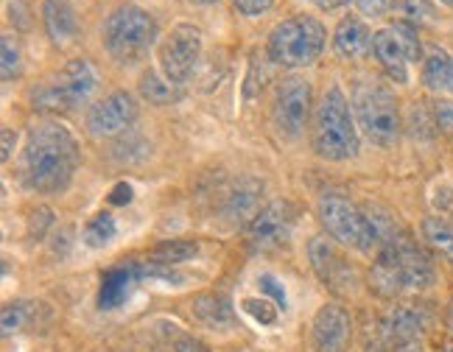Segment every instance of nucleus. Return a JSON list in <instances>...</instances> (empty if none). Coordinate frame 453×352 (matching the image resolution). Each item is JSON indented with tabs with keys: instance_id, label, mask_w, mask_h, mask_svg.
Listing matches in <instances>:
<instances>
[{
	"instance_id": "obj_1",
	"label": "nucleus",
	"mask_w": 453,
	"mask_h": 352,
	"mask_svg": "<svg viewBox=\"0 0 453 352\" xmlns=\"http://www.w3.org/2000/svg\"><path fill=\"white\" fill-rule=\"evenodd\" d=\"M79 168V143L65 123L42 118L31 123L20 154V182L31 193H62Z\"/></svg>"
},
{
	"instance_id": "obj_2",
	"label": "nucleus",
	"mask_w": 453,
	"mask_h": 352,
	"mask_svg": "<svg viewBox=\"0 0 453 352\" xmlns=\"http://www.w3.org/2000/svg\"><path fill=\"white\" fill-rule=\"evenodd\" d=\"M317 213L330 238L358 252H378L383 243L397 235L387 213L370 204H356L344 193H322Z\"/></svg>"
},
{
	"instance_id": "obj_3",
	"label": "nucleus",
	"mask_w": 453,
	"mask_h": 352,
	"mask_svg": "<svg viewBox=\"0 0 453 352\" xmlns=\"http://www.w3.org/2000/svg\"><path fill=\"white\" fill-rule=\"evenodd\" d=\"M434 279L437 274H434V263L428 255L409 235L397 233L375 255L370 288L383 299H392L403 291H426L434 286Z\"/></svg>"
},
{
	"instance_id": "obj_4",
	"label": "nucleus",
	"mask_w": 453,
	"mask_h": 352,
	"mask_svg": "<svg viewBox=\"0 0 453 352\" xmlns=\"http://www.w3.org/2000/svg\"><path fill=\"white\" fill-rule=\"evenodd\" d=\"M311 146L322 160L342 163L358 154V129L353 120V107L344 98L342 87H330L322 96L317 112H313V129H311Z\"/></svg>"
},
{
	"instance_id": "obj_5",
	"label": "nucleus",
	"mask_w": 453,
	"mask_h": 352,
	"mask_svg": "<svg viewBox=\"0 0 453 352\" xmlns=\"http://www.w3.org/2000/svg\"><path fill=\"white\" fill-rule=\"evenodd\" d=\"M157 37H160V26L146 9L134 4L118 6L104 23V45H107L110 57L120 65L143 59L154 48Z\"/></svg>"
},
{
	"instance_id": "obj_6",
	"label": "nucleus",
	"mask_w": 453,
	"mask_h": 352,
	"mask_svg": "<svg viewBox=\"0 0 453 352\" xmlns=\"http://www.w3.org/2000/svg\"><path fill=\"white\" fill-rule=\"evenodd\" d=\"M325 42L327 31L317 17L297 14L272 28L266 50L269 59L280 67H308L322 57Z\"/></svg>"
},
{
	"instance_id": "obj_7",
	"label": "nucleus",
	"mask_w": 453,
	"mask_h": 352,
	"mask_svg": "<svg viewBox=\"0 0 453 352\" xmlns=\"http://www.w3.org/2000/svg\"><path fill=\"white\" fill-rule=\"evenodd\" d=\"M353 112L361 132L367 134L375 146H395L403 120H400L397 98L387 84L378 81H364L353 93Z\"/></svg>"
},
{
	"instance_id": "obj_8",
	"label": "nucleus",
	"mask_w": 453,
	"mask_h": 352,
	"mask_svg": "<svg viewBox=\"0 0 453 352\" xmlns=\"http://www.w3.org/2000/svg\"><path fill=\"white\" fill-rule=\"evenodd\" d=\"M98 87V76L87 59H71L59 73L34 93V107L48 112H73L84 107Z\"/></svg>"
},
{
	"instance_id": "obj_9",
	"label": "nucleus",
	"mask_w": 453,
	"mask_h": 352,
	"mask_svg": "<svg viewBox=\"0 0 453 352\" xmlns=\"http://www.w3.org/2000/svg\"><path fill=\"white\" fill-rule=\"evenodd\" d=\"M202 31L190 23H180L173 26L168 37L160 42V67H163V76L182 87L202 59Z\"/></svg>"
},
{
	"instance_id": "obj_10",
	"label": "nucleus",
	"mask_w": 453,
	"mask_h": 352,
	"mask_svg": "<svg viewBox=\"0 0 453 352\" xmlns=\"http://www.w3.org/2000/svg\"><path fill=\"white\" fill-rule=\"evenodd\" d=\"M311 107H313L311 84L300 76L286 79L280 87H277L274 107H272V120H274L277 134L286 140H297L303 134V129L308 126Z\"/></svg>"
},
{
	"instance_id": "obj_11",
	"label": "nucleus",
	"mask_w": 453,
	"mask_h": 352,
	"mask_svg": "<svg viewBox=\"0 0 453 352\" xmlns=\"http://www.w3.org/2000/svg\"><path fill=\"white\" fill-rule=\"evenodd\" d=\"M294 233V207L288 202H269L260 207L247 224V241L255 252H274L291 241Z\"/></svg>"
},
{
	"instance_id": "obj_12",
	"label": "nucleus",
	"mask_w": 453,
	"mask_h": 352,
	"mask_svg": "<svg viewBox=\"0 0 453 352\" xmlns=\"http://www.w3.org/2000/svg\"><path fill=\"white\" fill-rule=\"evenodd\" d=\"M137 120V101L127 90H115L87 110V132L96 140H110L127 134Z\"/></svg>"
},
{
	"instance_id": "obj_13",
	"label": "nucleus",
	"mask_w": 453,
	"mask_h": 352,
	"mask_svg": "<svg viewBox=\"0 0 453 352\" xmlns=\"http://www.w3.org/2000/svg\"><path fill=\"white\" fill-rule=\"evenodd\" d=\"M353 339L350 313L342 305L327 302L317 310L311 325V347L313 352H347Z\"/></svg>"
},
{
	"instance_id": "obj_14",
	"label": "nucleus",
	"mask_w": 453,
	"mask_h": 352,
	"mask_svg": "<svg viewBox=\"0 0 453 352\" xmlns=\"http://www.w3.org/2000/svg\"><path fill=\"white\" fill-rule=\"evenodd\" d=\"M372 54L375 59L383 65V70L397 81V84H406L409 81V48L403 34H400L397 26L392 28H380L372 34Z\"/></svg>"
},
{
	"instance_id": "obj_15",
	"label": "nucleus",
	"mask_w": 453,
	"mask_h": 352,
	"mask_svg": "<svg viewBox=\"0 0 453 352\" xmlns=\"http://www.w3.org/2000/svg\"><path fill=\"white\" fill-rule=\"evenodd\" d=\"M428 327V316L423 308L417 305H397L392 308L380 322V336L389 347L397 344H409V341H420V336Z\"/></svg>"
},
{
	"instance_id": "obj_16",
	"label": "nucleus",
	"mask_w": 453,
	"mask_h": 352,
	"mask_svg": "<svg viewBox=\"0 0 453 352\" xmlns=\"http://www.w3.org/2000/svg\"><path fill=\"white\" fill-rule=\"evenodd\" d=\"M308 257H311V266L317 272V277L322 279L325 286L330 288H342L347 279L353 283V272L350 266L344 263V257L339 255V249L334 246V241L327 238H313L308 246Z\"/></svg>"
},
{
	"instance_id": "obj_17",
	"label": "nucleus",
	"mask_w": 453,
	"mask_h": 352,
	"mask_svg": "<svg viewBox=\"0 0 453 352\" xmlns=\"http://www.w3.org/2000/svg\"><path fill=\"white\" fill-rule=\"evenodd\" d=\"M42 26L54 45H67L79 37V17L71 0H45Z\"/></svg>"
},
{
	"instance_id": "obj_18",
	"label": "nucleus",
	"mask_w": 453,
	"mask_h": 352,
	"mask_svg": "<svg viewBox=\"0 0 453 352\" xmlns=\"http://www.w3.org/2000/svg\"><path fill=\"white\" fill-rule=\"evenodd\" d=\"M334 48L344 59H364L372 50V31L358 17H347L334 31Z\"/></svg>"
},
{
	"instance_id": "obj_19",
	"label": "nucleus",
	"mask_w": 453,
	"mask_h": 352,
	"mask_svg": "<svg viewBox=\"0 0 453 352\" xmlns=\"http://www.w3.org/2000/svg\"><path fill=\"white\" fill-rule=\"evenodd\" d=\"M141 277H146L143 266H120V269L107 272V274H104V283H101L98 305H101L104 310L118 308V305L129 296V288H132Z\"/></svg>"
},
{
	"instance_id": "obj_20",
	"label": "nucleus",
	"mask_w": 453,
	"mask_h": 352,
	"mask_svg": "<svg viewBox=\"0 0 453 352\" xmlns=\"http://www.w3.org/2000/svg\"><path fill=\"white\" fill-rule=\"evenodd\" d=\"M190 308H194V316H196L202 325L213 327V330L230 327L235 322L233 302L224 294H199Z\"/></svg>"
},
{
	"instance_id": "obj_21",
	"label": "nucleus",
	"mask_w": 453,
	"mask_h": 352,
	"mask_svg": "<svg viewBox=\"0 0 453 352\" xmlns=\"http://www.w3.org/2000/svg\"><path fill=\"white\" fill-rule=\"evenodd\" d=\"M199 255V243L190 238H171V241H160L149 252V260L157 263V266H180L185 260H194Z\"/></svg>"
},
{
	"instance_id": "obj_22",
	"label": "nucleus",
	"mask_w": 453,
	"mask_h": 352,
	"mask_svg": "<svg viewBox=\"0 0 453 352\" xmlns=\"http://www.w3.org/2000/svg\"><path fill=\"white\" fill-rule=\"evenodd\" d=\"M260 190H264V185L255 182V180H238L230 193L224 196V213L230 218H243L252 213V207L257 204V196ZM255 216V213H252Z\"/></svg>"
},
{
	"instance_id": "obj_23",
	"label": "nucleus",
	"mask_w": 453,
	"mask_h": 352,
	"mask_svg": "<svg viewBox=\"0 0 453 352\" xmlns=\"http://www.w3.org/2000/svg\"><path fill=\"white\" fill-rule=\"evenodd\" d=\"M423 84L434 93H453V59L442 50H434L423 62Z\"/></svg>"
},
{
	"instance_id": "obj_24",
	"label": "nucleus",
	"mask_w": 453,
	"mask_h": 352,
	"mask_svg": "<svg viewBox=\"0 0 453 352\" xmlns=\"http://www.w3.org/2000/svg\"><path fill=\"white\" fill-rule=\"evenodd\" d=\"M420 233L431 249H437L445 260L453 263V224L448 218H440V216L426 218L420 224Z\"/></svg>"
},
{
	"instance_id": "obj_25",
	"label": "nucleus",
	"mask_w": 453,
	"mask_h": 352,
	"mask_svg": "<svg viewBox=\"0 0 453 352\" xmlns=\"http://www.w3.org/2000/svg\"><path fill=\"white\" fill-rule=\"evenodd\" d=\"M141 96L149 101V103H157V107H165V103L177 101L180 98V87L171 84L165 76H157L154 70L141 76Z\"/></svg>"
},
{
	"instance_id": "obj_26",
	"label": "nucleus",
	"mask_w": 453,
	"mask_h": 352,
	"mask_svg": "<svg viewBox=\"0 0 453 352\" xmlns=\"http://www.w3.org/2000/svg\"><path fill=\"white\" fill-rule=\"evenodd\" d=\"M118 233V224L110 213H98L87 221L84 226V243L90 246V249H101V246H107Z\"/></svg>"
},
{
	"instance_id": "obj_27",
	"label": "nucleus",
	"mask_w": 453,
	"mask_h": 352,
	"mask_svg": "<svg viewBox=\"0 0 453 352\" xmlns=\"http://www.w3.org/2000/svg\"><path fill=\"white\" fill-rule=\"evenodd\" d=\"M34 302H9L4 308V316H0V327H4V336H12V333H20L31 325L34 319Z\"/></svg>"
},
{
	"instance_id": "obj_28",
	"label": "nucleus",
	"mask_w": 453,
	"mask_h": 352,
	"mask_svg": "<svg viewBox=\"0 0 453 352\" xmlns=\"http://www.w3.org/2000/svg\"><path fill=\"white\" fill-rule=\"evenodd\" d=\"M0 50H4V62H0V67H4V81H12L20 76V48H17V42L6 34L4 42H0Z\"/></svg>"
},
{
	"instance_id": "obj_29",
	"label": "nucleus",
	"mask_w": 453,
	"mask_h": 352,
	"mask_svg": "<svg viewBox=\"0 0 453 352\" xmlns=\"http://www.w3.org/2000/svg\"><path fill=\"white\" fill-rule=\"evenodd\" d=\"M243 310H247L255 322H260V325H274V319H277V308L272 305V302H266V299H257V296H247L243 299Z\"/></svg>"
},
{
	"instance_id": "obj_30",
	"label": "nucleus",
	"mask_w": 453,
	"mask_h": 352,
	"mask_svg": "<svg viewBox=\"0 0 453 352\" xmlns=\"http://www.w3.org/2000/svg\"><path fill=\"white\" fill-rule=\"evenodd\" d=\"M257 286H260V291H264L266 296L274 299V305H277V308H286V305H288L286 288H283V283H280V279H277L274 274H260V277H257Z\"/></svg>"
},
{
	"instance_id": "obj_31",
	"label": "nucleus",
	"mask_w": 453,
	"mask_h": 352,
	"mask_svg": "<svg viewBox=\"0 0 453 352\" xmlns=\"http://www.w3.org/2000/svg\"><path fill=\"white\" fill-rule=\"evenodd\" d=\"M403 14L411 23H423L434 17V6L431 0H403Z\"/></svg>"
},
{
	"instance_id": "obj_32",
	"label": "nucleus",
	"mask_w": 453,
	"mask_h": 352,
	"mask_svg": "<svg viewBox=\"0 0 453 352\" xmlns=\"http://www.w3.org/2000/svg\"><path fill=\"white\" fill-rule=\"evenodd\" d=\"M50 224H54V213H50V207H45V204L37 207V210H34L31 221H28V233H31V238H42Z\"/></svg>"
},
{
	"instance_id": "obj_33",
	"label": "nucleus",
	"mask_w": 453,
	"mask_h": 352,
	"mask_svg": "<svg viewBox=\"0 0 453 352\" xmlns=\"http://www.w3.org/2000/svg\"><path fill=\"white\" fill-rule=\"evenodd\" d=\"M233 6L243 17H260V14H266L274 6V0H233Z\"/></svg>"
},
{
	"instance_id": "obj_34",
	"label": "nucleus",
	"mask_w": 453,
	"mask_h": 352,
	"mask_svg": "<svg viewBox=\"0 0 453 352\" xmlns=\"http://www.w3.org/2000/svg\"><path fill=\"white\" fill-rule=\"evenodd\" d=\"M395 0H356V6L361 14H367V17H383L389 9H392Z\"/></svg>"
},
{
	"instance_id": "obj_35",
	"label": "nucleus",
	"mask_w": 453,
	"mask_h": 352,
	"mask_svg": "<svg viewBox=\"0 0 453 352\" xmlns=\"http://www.w3.org/2000/svg\"><path fill=\"white\" fill-rule=\"evenodd\" d=\"M434 120H437V126L450 132L453 134V101H442L434 107Z\"/></svg>"
},
{
	"instance_id": "obj_36",
	"label": "nucleus",
	"mask_w": 453,
	"mask_h": 352,
	"mask_svg": "<svg viewBox=\"0 0 453 352\" xmlns=\"http://www.w3.org/2000/svg\"><path fill=\"white\" fill-rule=\"evenodd\" d=\"M397 28H400V34H403V40H406V48H409L411 62H417V59L423 57V48H420V40H417V31H414L409 23H400Z\"/></svg>"
},
{
	"instance_id": "obj_37",
	"label": "nucleus",
	"mask_w": 453,
	"mask_h": 352,
	"mask_svg": "<svg viewBox=\"0 0 453 352\" xmlns=\"http://www.w3.org/2000/svg\"><path fill=\"white\" fill-rule=\"evenodd\" d=\"M132 202V187L127 182H118L110 193V204H129Z\"/></svg>"
},
{
	"instance_id": "obj_38",
	"label": "nucleus",
	"mask_w": 453,
	"mask_h": 352,
	"mask_svg": "<svg viewBox=\"0 0 453 352\" xmlns=\"http://www.w3.org/2000/svg\"><path fill=\"white\" fill-rule=\"evenodd\" d=\"M14 146H17V134H14L9 126H4V151H0V157H4V163H9V160H12Z\"/></svg>"
},
{
	"instance_id": "obj_39",
	"label": "nucleus",
	"mask_w": 453,
	"mask_h": 352,
	"mask_svg": "<svg viewBox=\"0 0 453 352\" xmlns=\"http://www.w3.org/2000/svg\"><path fill=\"white\" fill-rule=\"evenodd\" d=\"M173 352H211V349H207V344L204 341H199V339H182L180 344H177V349H173Z\"/></svg>"
},
{
	"instance_id": "obj_40",
	"label": "nucleus",
	"mask_w": 453,
	"mask_h": 352,
	"mask_svg": "<svg viewBox=\"0 0 453 352\" xmlns=\"http://www.w3.org/2000/svg\"><path fill=\"white\" fill-rule=\"evenodd\" d=\"M9 11H12V17L17 14V26H20V28H28V26H31V20H28V9H26L23 4H12Z\"/></svg>"
},
{
	"instance_id": "obj_41",
	"label": "nucleus",
	"mask_w": 453,
	"mask_h": 352,
	"mask_svg": "<svg viewBox=\"0 0 453 352\" xmlns=\"http://www.w3.org/2000/svg\"><path fill=\"white\" fill-rule=\"evenodd\" d=\"M322 11H334V9H342V6H347L350 0H313Z\"/></svg>"
},
{
	"instance_id": "obj_42",
	"label": "nucleus",
	"mask_w": 453,
	"mask_h": 352,
	"mask_svg": "<svg viewBox=\"0 0 453 352\" xmlns=\"http://www.w3.org/2000/svg\"><path fill=\"white\" fill-rule=\"evenodd\" d=\"M392 352H423V344H420V341H409V344H397V347H392Z\"/></svg>"
},
{
	"instance_id": "obj_43",
	"label": "nucleus",
	"mask_w": 453,
	"mask_h": 352,
	"mask_svg": "<svg viewBox=\"0 0 453 352\" xmlns=\"http://www.w3.org/2000/svg\"><path fill=\"white\" fill-rule=\"evenodd\" d=\"M445 322H448V327L453 330V299L448 302V313H445Z\"/></svg>"
},
{
	"instance_id": "obj_44",
	"label": "nucleus",
	"mask_w": 453,
	"mask_h": 352,
	"mask_svg": "<svg viewBox=\"0 0 453 352\" xmlns=\"http://www.w3.org/2000/svg\"><path fill=\"white\" fill-rule=\"evenodd\" d=\"M194 6H213V4H219V0H190Z\"/></svg>"
},
{
	"instance_id": "obj_45",
	"label": "nucleus",
	"mask_w": 453,
	"mask_h": 352,
	"mask_svg": "<svg viewBox=\"0 0 453 352\" xmlns=\"http://www.w3.org/2000/svg\"><path fill=\"white\" fill-rule=\"evenodd\" d=\"M440 4H445V6H450V9H453V0H440Z\"/></svg>"
},
{
	"instance_id": "obj_46",
	"label": "nucleus",
	"mask_w": 453,
	"mask_h": 352,
	"mask_svg": "<svg viewBox=\"0 0 453 352\" xmlns=\"http://www.w3.org/2000/svg\"><path fill=\"white\" fill-rule=\"evenodd\" d=\"M445 352H453V344H448V347H445Z\"/></svg>"
}]
</instances>
